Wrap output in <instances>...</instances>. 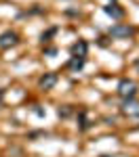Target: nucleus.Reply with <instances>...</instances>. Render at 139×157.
I'll return each instance as SVG.
<instances>
[{
  "instance_id": "nucleus-1",
  "label": "nucleus",
  "mask_w": 139,
  "mask_h": 157,
  "mask_svg": "<svg viewBox=\"0 0 139 157\" xmlns=\"http://www.w3.org/2000/svg\"><path fill=\"white\" fill-rule=\"evenodd\" d=\"M135 90H137V86H135V82H131V80H122L118 84V94L125 97V98H133L135 97Z\"/></svg>"
},
{
  "instance_id": "nucleus-2",
  "label": "nucleus",
  "mask_w": 139,
  "mask_h": 157,
  "mask_svg": "<svg viewBox=\"0 0 139 157\" xmlns=\"http://www.w3.org/2000/svg\"><path fill=\"white\" fill-rule=\"evenodd\" d=\"M110 36L112 38H129V36H133V29L129 25H114L110 29Z\"/></svg>"
},
{
  "instance_id": "nucleus-3",
  "label": "nucleus",
  "mask_w": 139,
  "mask_h": 157,
  "mask_svg": "<svg viewBox=\"0 0 139 157\" xmlns=\"http://www.w3.org/2000/svg\"><path fill=\"white\" fill-rule=\"evenodd\" d=\"M15 44H17V34L6 32V34L0 36V46H2V48H9V46H15Z\"/></svg>"
},
{
  "instance_id": "nucleus-4",
  "label": "nucleus",
  "mask_w": 139,
  "mask_h": 157,
  "mask_svg": "<svg viewBox=\"0 0 139 157\" xmlns=\"http://www.w3.org/2000/svg\"><path fill=\"white\" fill-rule=\"evenodd\" d=\"M55 82H57V75H55V73H44V75L40 78V86H42L44 90H47V88H53Z\"/></svg>"
},
{
  "instance_id": "nucleus-5",
  "label": "nucleus",
  "mask_w": 139,
  "mask_h": 157,
  "mask_svg": "<svg viewBox=\"0 0 139 157\" xmlns=\"http://www.w3.org/2000/svg\"><path fill=\"white\" fill-rule=\"evenodd\" d=\"M122 111L125 113H131V115H139V103L137 101H125Z\"/></svg>"
},
{
  "instance_id": "nucleus-6",
  "label": "nucleus",
  "mask_w": 139,
  "mask_h": 157,
  "mask_svg": "<svg viewBox=\"0 0 139 157\" xmlns=\"http://www.w3.org/2000/svg\"><path fill=\"white\" fill-rule=\"evenodd\" d=\"M72 55H78V57H84L87 55V42H76L74 46H72Z\"/></svg>"
},
{
  "instance_id": "nucleus-7",
  "label": "nucleus",
  "mask_w": 139,
  "mask_h": 157,
  "mask_svg": "<svg viewBox=\"0 0 139 157\" xmlns=\"http://www.w3.org/2000/svg\"><path fill=\"white\" fill-rule=\"evenodd\" d=\"M105 13H108V15H112L114 19H120V17H122V11H120L116 4H110V6H105Z\"/></svg>"
},
{
  "instance_id": "nucleus-8",
  "label": "nucleus",
  "mask_w": 139,
  "mask_h": 157,
  "mask_svg": "<svg viewBox=\"0 0 139 157\" xmlns=\"http://www.w3.org/2000/svg\"><path fill=\"white\" fill-rule=\"evenodd\" d=\"M70 67H72V69H82V67H84V57H80V59L76 57V59L70 63Z\"/></svg>"
},
{
  "instance_id": "nucleus-9",
  "label": "nucleus",
  "mask_w": 139,
  "mask_h": 157,
  "mask_svg": "<svg viewBox=\"0 0 139 157\" xmlns=\"http://www.w3.org/2000/svg\"><path fill=\"white\" fill-rule=\"evenodd\" d=\"M70 113H72V109H59V115H61V117H67V115H70Z\"/></svg>"
},
{
  "instance_id": "nucleus-10",
  "label": "nucleus",
  "mask_w": 139,
  "mask_h": 157,
  "mask_svg": "<svg viewBox=\"0 0 139 157\" xmlns=\"http://www.w3.org/2000/svg\"><path fill=\"white\" fill-rule=\"evenodd\" d=\"M137 69H139V63H137Z\"/></svg>"
}]
</instances>
